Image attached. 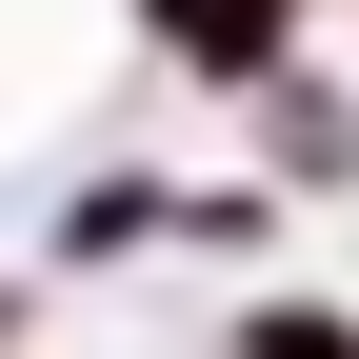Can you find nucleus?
Returning a JSON list of instances; mask_svg holds the SVG:
<instances>
[{
    "label": "nucleus",
    "instance_id": "1",
    "mask_svg": "<svg viewBox=\"0 0 359 359\" xmlns=\"http://www.w3.org/2000/svg\"><path fill=\"white\" fill-rule=\"evenodd\" d=\"M240 359H359V339H339V320H259Z\"/></svg>",
    "mask_w": 359,
    "mask_h": 359
}]
</instances>
